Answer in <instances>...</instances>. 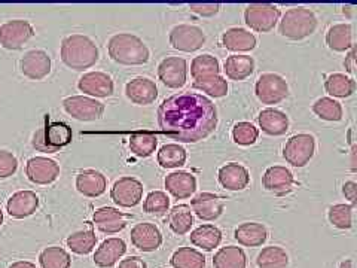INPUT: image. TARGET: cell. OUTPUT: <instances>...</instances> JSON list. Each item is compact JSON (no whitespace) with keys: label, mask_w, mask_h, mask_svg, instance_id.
<instances>
[{"label":"cell","mask_w":357,"mask_h":268,"mask_svg":"<svg viewBox=\"0 0 357 268\" xmlns=\"http://www.w3.org/2000/svg\"><path fill=\"white\" fill-rule=\"evenodd\" d=\"M161 131L174 140L197 143L218 127V110L210 98L198 93H178L165 98L158 109Z\"/></svg>","instance_id":"6da1fadb"},{"label":"cell","mask_w":357,"mask_h":268,"mask_svg":"<svg viewBox=\"0 0 357 268\" xmlns=\"http://www.w3.org/2000/svg\"><path fill=\"white\" fill-rule=\"evenodd\" d=\"M61 61L76 72L89 69L98 61V48L94 40L84 35H70L61 42Z\"/></svg>","instance_id":"7a4b0ae2"},{"label":"cell","mask_w":357,"mask_h":268,"mask_svg":"<svg viewBox=\"0 0 357 268\" xmlns=\"http://www.w3.org/2000/svg\"><path fill=\"white\" fill-rule=\"evenodd\" d=\"M107 51L112 60L124 66L146 64L151 57L144 42L131 33H119L112 36L107 43Z\"/></svg>","instance_id":"3957f363"},{"label":"cell","mask_w":357,"mask_h":268,"mask_svg":"<svg viewBox=\"0 0 357 268\" xmlns=\"http://www.w3.org/2000/svg\"><path fill=\"white\" fill-rule=\"evenodd\" d=\"M317 29V17L311 9L298 6L289 9L283 15L280 26V35L290 40H303L314 33Z\"/></svg>","instance_id":"277c9868"},{"label":"cell","mask_w":357,"mask_h":268,"mask_svg":"<svg viewBox=\"0 0 357 268\" xmlns=\"http://www.w3.org/2000/svg\"><path fill=\"white\" fill-rule=\"evenodd\" d=\"M72 128L64 122H51L33 134V148L40 152L54 154L72 143Z\"/></svg>","instance_id":"5b68a950"},{"label":"cell","mask_w":357,"mask_h":268,"mask_svg":"<svg viewBox=\"0 0 357 268\" xmlns=\"http://www.w3.org/2000/svg\"><path fill=\"white\" fill-rule=\"evenodd\" d=\"M255 93L264 105H277L289 96V85L280 75L262 73L256 81Z\"/></svg>","instance_id":"8992f818"},{"label":"cell","mask_w":357,"mask_h":268,"mask_svg":"<svg viewBox=\"0 0 357 268\" xmlns=\"http://www.w3.org/2000/svg\"><path fill=\"white\" fill-rule=\"evenodd\" d=\"M316 151V140L311 134L301 133L290 137L283 148L284 160L294 167H304Z\"/></svg>","instance_id":"52a82bcc"},{"label":"cell","mask_w":357,"mask_h":268,"mask_svg":"<svg viewBox=\"0 0 357 268\" xmlns=\"http://www.w3.org/2000/svg\"><path fill=\"white\" fill-rule=\"evenodd\" d=\"M280 9L270 3H252L244 10V21L252 30L266 33L275 27Z\"/></svg>","instance_id":"ba28073f"},{"label":"cell","mask_w":357,"mask_h":268,"mask_svg":"<svg viewBox=\"0 0 357 268\" xmlns=\"http://www.w3.org/2000/svg\"><path fill=\"white\" fill-rule=\"evenodd\" d=\"M63 109L66 114L77 121H96L105 114V105L96 98L85 96H72L63 100Z\"/></svg>","instance_id":"9c48e42d"},{"label":"cell","mask_w":357,"mask_h":268,"mask_svg":"<svg viewBox=\"0 0 357 268\" xmlns=\"http://www.w3.org/2000/svg\"><path fill=\"white\" fill-rule=\"evenodd\" d=\"M35 36V29L26 20H10L0 26V45L5 50H20Z\"/></svg>","instance_id":"30bf717a"},{"label":"cell","mask_w":357,"mask_h":268,"mask_svg":"<svg viewBox=\"0 0 357 268\" xmlns=\"http://www.w3.org/2000/svg\"><path fill=\"white\" fill-rule=\"evenodd\" d=\"M206 42L204 31L197 26L178 24L170 31V43L177 51L194 52L203 47Z\"/></svg>","instance_id":"8fae6325"},{"label":"cell","mask_w":357,"mask_h":268,"mask_svg":"<svg viewBox=\"0 0 357 268\" xmlns=\"http://www.w3.org/2000/svg\"><path fill=\"white\" fill-rule=\"evenodd\" d=\"M110 197L121 207H134L143 197V185L136 177H121L112 186Z\"/></svg>","instance_id":"7c38bea8"},{"label":"cell","mask_w":357,"mask_h":268,"mask_svg":"<svg viewBox=\"0 0 357 268\" xmlns=\"http://www.w3.org/2000/svg\"><path fill=\"white\" fill-rule=\"evenodd\" d=\"M29 181L36 185H50L60 176V165L47 156H33L26 164Z\"/></svg>","instance_id":"4fadbf2b"},{"label":"cell","mask_w":357,"mask_h":268,"mask_svg":"<svg viewBox=\"0 0 357 268\" xmlns=\"http://www.w3.org/2000/svg\"><path fill=\"white\" fill-rule=\"evenodd\" d=\"M51 57L42 50L27 51L20 61L21 73L31 81H42L51 73Z\"/></svg>","instance_id":"5bb4252c"},{"label":"cell","mask_w":357,"mask_h":268,"mask_svg":"<svg viewBox=\"0 0 357 268\" xmlns=\"http://www.w3.org/2000/svg\"><path fill=\"white\" fill-rule=\"evenodd\" d=\"M158 76L165 87L182 88L186 84L188 64L181 57H167L158 66Z\"/></svg>","instance_id":"9a60e30c"},{"label":"cell","mask_w":357,"mask_h":268,"mask_svg":"<svg viewBox=\"0 0 357 268\" xmlns=\"http://www.w3.org/2000/svg\"><path fill=\"white\" fill-rule=\"evenodd\" d=\"M262 185L266 191L273 193L274 195H286L294 189L295 179L292 172L283 165H273L266 169L262 176Z\"/></svg>","instance_id":"2e32d148"},{"label":"cell","mask_w":357,"mask_h":268,"mask_svg":"<svg viewBox=\"0 0 357 268\" xmlns=\"http://www.w3.org/2000/svg\"><path fill=\"white\" fill-rule=\"evenodd\" d=\"M79 91L94 97H110L114 94V81L105 72H88L77 81Z\"/></svg>","instance_id":"e0dca14e"},{"label":"cell","mask_w":357,"mask_h":268,"mask_svg":"<svg viewBox=\"0 0 357 268\" xmlns=\"http://www.w3.org/2000/svg\"><path fill=\"white\" fill-rule=\"evenodd\" d=\"M131 243L143 252H153L162 244L161 231L151 222L137 223L131 230Z\"/></svg>","instance_id":"ac0fdd59"},{"label":"cell","mask_w":357,"mask_h":268,"mask_svg":"<svg viewBox=\"0 0 357 268\" xmlns=\"http://www.w3.org/2000/svg\"><path fill=\"white\" fill-rule=\"evenodd\" d=\"M126 96L131 100L132 103L146 106L153 103L156 97H158V88L155 82L151 81L149 77H134L126 85Z\"/></svg>","instance_id":"d6986e66"},{"label":"cell","mask_w":357,"mask_h":268,"mask_svg":"<svg viewBox=\"0 0 357 268\" xmlns=\"http://www.w3.org/2000/svg\"><path fill=\"white\" fill-rule=\"evenodd\" d=\"M94 225L106 234H115L127 227L128 216L114 207H100L93 215Z\"/></svg>","instance_id":"ffe728a7"},{"label":"cell","mask_w":357,"mask_h":268,"mask_svg":"<svg viewBox=\"0 0 357 268\" xmlns=\"http://www.w3.org/2000/svg\"><path fill=\"white\" fill-rule=\"evenodd\" d=\"M39 206V197L33 191H18L10 195L6 203L9 216L15 219H24L35 214Z\"/></svg>","instance_id":"44dd1931"},{"label":"cell","mask_w":357,"mask_h":268,"mask_svg":"<svg viewBox=\"0 0 357 268\" xmlns=\"http://www.w3.org/2000/svg\"><path fill=\"white\" fill-rule=\"evenodd\" d=\"M127 252V244L122 239H107L94 253V264L102 268L114 267Z\"/></svg>","instance_id":"7402d4cb"},{"label":"cell","mask_w":357,"mask_h":268,"mask_svg":"<svg viewBox=\"0 0 357 268\" xmlns=\"http://www.w3.org/2000/svg\"><path fill=\"white\" fill-rule=\"evenodd\" d=\"M219 182L229 191H243L250 182V176L245 167L238 163H229L219 169Z\"/></svg>","instance_id":"603a6c76"},{"label":"cell","mask_w":357,"mask_h":268,"mask_svg":"<svg viewBox=\"0 0 357 268\" xmlns=\"http://www.w3.org/2000/svg\"><path fill=\"white\" fill-rule=\"evenodd\" d=\"M192 210L203 221H215L223 211V198L211 193H201L192 200Z\"/></svg>","instance_id":"cb8c5ba5"},{"label":"cell","mask_w":357,"mask_h":268,"mask_svg":"<svg viewBox=\"0 0 357 268\" xmlns=\"http://www.w3.org/2000/svg\"><path fill=\"white\" fill-rule=\"evenodd\" d=\"M106 186V176L97 170L88 169L76 176V189L85 197H100L105 194Z\"/></svg>","instance_id":"d4e9b609"},{"label":"cell","mask_w":357,"mask_h":268,"mask_svg":"<svg viewBox=\"0 0 357 268\" xmlns=\"http://www.w3.org/2000/svg\"><path fill=\"white\" fill-rule=\"evenodd\" d=\"M165 188L174 198L183 200L195 193L197 179L188 172H174L165 177Z\"/></svg>","instance_id":"484cf974"},{"label":"cell","mask_w":357,"mask_h":268,"mask_svg":"<svg viewBox=\"0 0 357 268\" xmlns=\"http://www.w3.org/2000/svg\"><path fill=\"white\" fill-rule=\"evenodd\" d=\"M258 122L262 131L270 136H283L289 130V118L284 112L278 109H264L258 117Z\"/></svg>","instance_id":"4316f807"},{"label":"cell","mask_w":357,"mask_h":268,"mask_svg":"<svg viewBox=\"0 0 357 268\" xmlns=\"http://www.w3.org/2000/svg\"><path fill=\"white\" fill-rule=\"evenodd\" d=\"M236 240L248 248H258L262 246L268 239V231L265 225L258 222H244L236 228L234 232Z\"/></svg>","instance_id":"83f0119b"},{"label":"cell","mask_w":357,"mask_h":268,"mask_svg":"<svg viewBox=\"0 0 357 268\" xmlns=\"http://www.w3.org/2000/svg\"><path fill=\"white\" fill-rule=\"evenodd\" d=\"M222 43L229 51H252L256 47V38L248 30L234 27L223 33Z\"/></svg>","instance_id":"f1b7e54d"},{"label":"cell","mask_w":357,"mask_h":268,"mask_svg":"<svg viewBox=\"0 0 357 268\" xmlns=\"http://www.w3.org/2000/svg\"><path fill=\"white\" fill-rule=\"evenodd\" d=\"M225 75L232 81H243L255 72V60L249 55H229L225 60Z\"/></svg>","instance_id":"f546056e"},{"label":"cell","mask_w":357,"mask_h":268,"mask_svg":"<svg viewBox=\"0 0 357 268\" xmlns=\"http://www.w3.org/2000/svg\"><path fill=\"white\" fill-rule=\"evenodd\" d=\"M328 47L335 52L353 48V29L350 24H335L326 33Z\"/></svg>","instance_id":"4dcf8cb0"},{"label":"cell","mask_w":357,"mask_h":268,"mask_svg":"<svg viewBox=\"0 0 357 268\" xmlns=\"http://www.w3.org/2000/svg\"><path fill=\"white\" fill-rule=\"evenodd\" d=\"M215 268H245L248 267V256L244 251L237 246H227L218 251L213 258Z\"/></svg>","instance_id":"1f68e13d"},{"label":"cell","mask_w":357,"mask_h":268,"mask_svg":"<svg viewBox=\"0 0 357 268\" xmlns=\"http://www.w3.org/2000/svg\"><path fill=\"white\" fill-rule=\"evenodd\" d=\"M220 241H222L220 230L215 225H210V223L201 225L191 232V243L197 246V248H201L204 251H213L220 244Z\"/></svg>","instance_id":"d6a6232c"},{"label":"cell","mask_w":357,"mask_h":268,"mask_svg":"<svg viewBox=\"0 0 357 268\" xmlns=\"http://www.w3.org/2000/svg\"><path fill=\"white\" fill-rule=\"evenodd\" d=\"M167 221H169V225H170V228L174 234H178V236L186 234L194 225V218H192L191 207H189L188 204L174 206L169 211Z\"/></svg>","instance_id":"836d02e7"},{"label":"cell","mask_w":357,"mask_h":268,"mask_svg":"<svg viewBox=\"0 0 357 268\" xmlns=\"http://www.w3.org/2000/svg\"><path fill=\"white\" fill-rule=\"evenodd\" d=\"M67 248H69L76 255H88L93 252L97 243V236L93 230H84V231H76L70 234L66 240Z\"/></svg>","instance_id":"e575fe53"},{"label":"cell","mask_w":357,"mask_h":268,"mask_svg":"<svg viewBox=\"0 0 357 268\" xmlns=\"http://www.w3.org/2000/svg\"><path fill=\"white\" fill-rule=\"evenodd\" d=\"M325 89L333 97L345 98L354 93L356 82L353 77H349L342 73H332L326 77Z\"/></svg>","instance_id":"d590c367"},{"label":"cell","mask_w":357,"mask_h":268,"mask_svg":"<svg viewBox=\"0 0 357 268\" xmlns=\"http://www.w3.org/2000/svg\"><path fill=\"white\" fill-rule=\"evenodd\" d=\"M256 264L259 268H286L289 264V255L280 246H268L259 252Z\"/></svg>","instance_id":"8d00e7d4"},{"label":"cell","mask_w":357,"mask_h":268,"mask_svg":"<svg viewBox=\"0 0 357 268\" xmlns=\"http://www.w3.org/2000/svg\"><path fill=\"white\" fill-rule=\"evenodd\" d=\"M174 268H204L206 256L192 248H178L170 260Z\"/></svg>","instance_id":"74e56055"},{"label":"cell","mask_w":357,"mask_h":268,"mask_svg":"<svg viewBox=\"0 0 357 268\" xmlns=\"http://www.w3.org/2000/svg\"><path fill=\"white\" fill-rule=\"evenodd\" d=\"M156 143H158V139H156L153 133L137 131V133L131 134L130 149L134 155L142 156V158H146V156H149L155 152Z\"/></svg>","instance_id":"f35d334b"},{"label":"cell","mask_w":357,"mask_h":268,"mask_svg":"<svg viewBox=\"0 0 357 268\" xmlns=\"http://www.w3.org/2000/svg\"><path fill=\"white\" fill-rule=\"evenodd\" d=\"M186 163V151L181 144L169 143L158 151V164L164 169H177Z\"/></svg>","instance_id":"ab89813d"},{"label":"cell","mask_w":357,"mask_h":268,"mask_svg":"<svg viewBox=\"0 0 357 268\" xmlns=\"http://www.w3.org/2000/svg\"><path fill=\"white\" fill-rule=\"evenodd\" d=\"M219 73V61L210 54L198 55V57H195L194 61L191 63V76L194 77V81L204 80V77L210 76H218Z\"/></svg>","instance_id":"60d3db41"},{"label":"cell","mask_w":357,"mask_h":268,"mask_svg":"<svg viewBox=\"0 0 357 268\" xmlns=\"http://www.w3.org/2000/svg\"><path fill=\"white\" fill-rule=\"evenodd\" d=\"M39 262L42 268H70L72 258L63 248L51 246L40 252Z\"/></svg>","instance_id":"b9f144b4"},{"label":"cell","mask_w":357,"mask_h":268,"mask_svg":"<svg viewBox=\"0 0 357 268\" xmlns=\"http://www.w3.org/2000/svg\"><path fill=\"white\" fill-rule=\"evenodd\" d=\"M312 112L314 114L325 119V121H332L337 122L342 119V106L341 103H338L337 100H333L331 97H321L319 98L317 102L312 105Z\"/></svg>","instance_id":"7bdbcfd3"},{"label":"cell","mask_w":357,"mask_h":268,"mask_svg":"<svg viewBox=\"0 0 357 268\" xmlns=\"http://www.w3.org/2000/svg\"><path fill=\"white\" fill-rule=\"evenodd\" d=\"M194 87L215 98L225 97L228 94V82L220 75L194 81Z\"/></svg>","instance_id":"ee69618b"},{"label":"cell","mask_w":357,"mask_h":268,"mask_svg":"<svg viewBox=\"0 0 357 268\" xmlns=\"http://www.w3.org/2000/svg\"><path fill=\"white\" fill-rule=\"evenodd\" d=\"M328 218L333 227L340 230H349L353 225V206L335 204L329 207Z\"/></svg>","instance_id":"f6af8a7d"},{"label":"cell","mask_w":357,"mask_h":268,"mask_svg":"<svg viewBox=\"0 0 357 268\" xmlns=\"http://www.w3.org/2000/svg\"><path fill=\"white\" fill-rule=\"evenodd\" d=\"M170 207V198L162 191H152L143 203V210L151 215H165Z\"/></svg>","instance_id":"bcb514c9"},{"label":"cell","mask_w":357,"mask_h":268,"mask_svg":"<svg viewBox=\"0 0 357 268\" xmlns=\"http://www.w3.org/2000/svg\"><path fill=\"white\" fill-rule=\"evenodd\" d=\"M259 137V130L250 122H238L232 128V140L241 147H250Z\"/></svg>","instance_id":"7dc6e473"},{"label":"cell","mask_w":357,"mask_h":268,"mask_svg":"<svg viewBox=\"0 0 357 268\" xmlns=\"http://www.w3.org/2000/svg\"><path fill=\"white\" fill-rule=\"evenodd\" d=\"M18 169V160L17 156L9 152L0 149V179H6L13 176Z\"/></svg>","instance_id":"c3c4849f"},{"label":"cell","mask_w":357,"mask_h":268,"mask_svg":"<svg viewBox=\"0 0 357 268\" xmlns=\"http://www.w3.org/2000/svg\"><path fill=\"white\" fill-rule=\"evenodd\" d=\"M189 9L192 10V13L198 14V15H203V17H213L219 13L220 5L218 3H211V5H189Z\"/></svg>","instance_id":"681fc988"},{"label":"cell","mask_w":357,"mask_h":268,"mask_svg":"<svg viewBox=\"0 0 357 268\" xmlns=\"http://www.w3.org/2000/svg\"><path fill=\"white\" fill-rule=\"evenodd\" d=\"M118 268H148V265L140 256H128V258L119 262Z\"/></svg>","instance_id":"f907efd6"},{"label":"cell","mask_w":357,"mask_h":268,"mask_svg":"<svg viewBox=\"0 0 357 268\" xmlns=\"http://www.w3.org/2000/svg\"><path fill=\"white\" fill-rule=\"evenodd\" d=\"M342 193H344L345 197H347L351 201V204H356V201H357V185H356V182H345L344 186H342Z\"/></svg>","instance_id":"816d5d0a"},{"label":"cell","mask_w":357,"mask_h":268,"mask_svg":"<svg viewBox=\"0 0 357 268\" xmlns=\"http://www.w3.org/2000/svg\"><path fill=\"white\" fill-rule=\"evenodd\" d=\"M354 60H356V50L353 48V50L350 51V54L347 55V57H345V61H344L345 69H347L350 73H354V69H356Z\"/></svg>","instance_id":"f5cc1de1"},{"label":"cell","mask_w":357,"mask_h":268,"mask_svg":"<svg viewBox=\"0 0 357 268\" xmlns=\"http://www.w3.org/2000/svg\"><path fill=\"white\" fill-rule=\"evenodd\" d=\"M8 268H38V267L29 261H17L14 264H10Z\"/></svg>","instance_id":"db71d44e"},{"label":"cell","mask_w":357,"mask_h":268,"mask_svg":"<svg viewBox=\"0 0 357 268\" xmlns=\"http://www.w3.org/2000/svg\"><path fill=\"white\" fill-rule=\"evenodd\" d=\"M340 268H353V261L351 260H345L341 262Z\"/></svg>","instance_id":"11a10c76"},{"label":"cell","mask_w":357,"mask_h":268,"mask_svg":"<svg viewBox=\"0 0 357 268\" xmlns=\"http://www.w3.org/2000/svg\"><path fill=\"white\" fill-rule=\"evenodd\" d=\"M2 223H3V211L0 210V227H2Z\"/></svg>","instance_id":"9f6ffc18"}]
</instances>
